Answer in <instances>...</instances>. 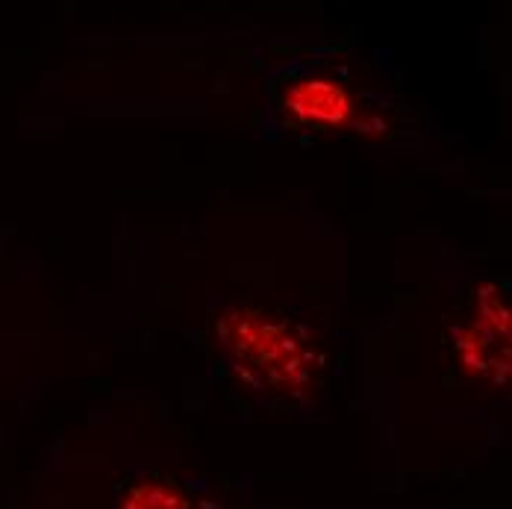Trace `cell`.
Segmentation results:
<instances>
[{
  "label": "cell",
  "mask_w": 512,
  "mask_h": 509,
  "mask_svg": "<svg viewBox=\"0 0 512 509\" xmlns=\"http://www.w3.org/2000/svg\"><path fill=\"white\" fill-rule=\"evenodd\" d=\"M277 109L301 130H345L357 121V98L333 77H301L283 86Z\"/></svg>",
  "instance_id": "1"
},
{
  "label": "cell",
  "mask_w": 512,
  "mask_h": 509,
  "mask_svg": "<svg viewBox=\"0 0 512 509\" xmlns=\"http://www.w3.org/2000/svg\"><path fill=\"white\" fill-rule=\"evenodd\" d=\"M118 509H192V501L165 480H142L127 489Z\"/></svg>",
  "instance_id": "2"
}]
</instances>
